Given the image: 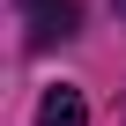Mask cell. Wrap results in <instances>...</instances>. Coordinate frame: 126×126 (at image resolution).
I'll use <instances>...</instances> for the list:
<instances>
[{"label": "cell", "mask_w": 126, "mask_h": 126, "mask_svg": "<svg viewBox=\"0 0 126 126\" xmlns=\"http://www.w3.org/2000/svg\"><path fill=\"white\" fill-rule=\"evenodd\" d=\"M22 15H30V45H59V37H74V22H82L74 0H22Z\"/></svg>", "instance_id": "cell-1"}, {"label": "cell", "mask_w": 126, "mask_h": 126, "mask_svg": "<svg viewBox=\"0 0 126 126\" xmlns=\"http://www.w3.org/2000/svg\"><path fill=\"white\" fill-rule=\"evenodd\" d=\"M119 15H126V0H119Z\"/></svg>", "instance_id": "cell-3"}, {"label": "cell", "mask_w": 126, "mask_h": 126, "mask_svg": "<svg viewBox=\"0 0 126 126\" xmlns=\"http://www.w3.org/2000/svg\"><path fill=\"white\" fill-rule=\"evenodd\" d=\"M37 126H89V104H82V89H45V104H37Z\"/></svg>", "instance_id": "cell-2"}]
</instances>
